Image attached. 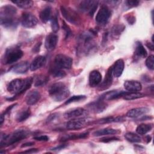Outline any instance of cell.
<instances>
[{"mask_svg":"<svg viewBox=\"0 0 154 154\" xmlns=\"http://www.w3.org/2000/svg\"><path fill=\"white\" fill-rule=\"evenodd\" d=\"M98 1L92 0H84L82 1L79 6L81 11L84 12H88L90 16H93L97 9Z\"/></svg>","mask_w":154,"mask_h":154,"instance_id":"10","label":"cell"},{"mask_svg":"<svg viewBox=\"0 0 154 154\" xmlns=\"http://www.w3.org/2000/svg\"><path fill=\"white\" fill-rule=\"evenodd\" d=\"M66 146V145H64V144H62V145H60V146H58V147H57L53 148V149H52L51 150H61V149H64V148Z\"/></svg>","mask_w":154,"mask_h":154,"instance_id":"43","label":"cell"},{"mask_svg":"<svg viewBox=\"0 0 154 154\" xmlns=\"http://www.w3.org/2000/svg\"><path fill=\"white\" fill-rule=\"evenodd\" d=\"M46 60L45 57L42 55L37 56L32 61L29 66V69L31 71H35L37 69L44 66L46 64Z\"/></svg>","mask_w":154,"mask_h":154,"instance_id":"18","label":"cell"},{"mask_svg":"<svg viewBox=\"0 0 154 154\" xmlns=\"http://www.w3.org/2000/svg\"><path fill=\"white\" fill-rule=\"evenodd\" d=\"M124 87L128 92H138L141 90L142 85L137 81L129 80L124 82Z\"/></svg>","mask_w":154,"mask_h":154,"instance_id":"15","label":"cell"},{"mask_svg":"<svg viewBox=\"0 0 154 154\" xmlns=\"http://www.w3.org/2000/svg\"><path fill=\"white\" fill-rule=\"evenodd\" d=\"M33 79L28 77L25 79H15L12 80L8 85L7 90L14 94H20L30 88Z\"/></svg>","mask_w":154,"mask_h":154,"instance_id":"2","label":"cell"},{"mask_svg":"<svg viewBox=\"0 0 154 154\" xmlns=\"http://www.w3.org/2000/svg\"><path fill=\"white\" fill-rule=\"evenodd\" d=\"M135 54L138 58H143L147 56V51L140 42H137L135 48Z\"/></svg>","mask_w":154,"mask_h":154,"instance_id":"25","label":"cell"},{"mask_svg":"<svg viewBox=\"0 0 154 154\" xmlns=\"http://www.w3.org/2000/svg\"><path fill=\"white\" fill-rule=\"evenodd\" d=\"M87 107L90 111L95 113H99L102 112L106 108V104L104 102V100L99 99L98 100L93 102L87 105Z\"/></svg>","mask_w":154,"mask_h":154,"instance_id":"12","label":"cell"},{"mask_svg":"<svg viewBox=\"0 0 154 154\" xmlns=\"http://www.w3.org/2000/svg\"><path fill=\"white\" fill-rule=\"evenodd\" d=\"M86 99V96L84 95H77V96H73L70 98H69L66 102L65 104H69L72 102H78L82 100H84Z\"/></svg>","mask_w":154,"mask_h":154,"instance_id":"37","label":"cell"},{"mask_svg":"<svg viewBox=\"0 0 154 154\" xmlns=\"http://www.w3.org/2000/svg\"><path fill=\"white\" fill-rule=\"evenodd\" d=\"M49 78L43 75L36 76L34 79V85L35 87H41L45 85L48 81Z\"/></svg>","mask_w":154,"mask_h":154,"instance_id":"30","label":"cell"},{"mask_svg":"<svg viewBox=\"0 0 154 154\" xmlns=\"http://www.w3.org/2000/svg\"><path fill=\"white\" fill-rule=\"evenodd\" d=\"M58 36L54 33H51L48 34L45 39V46L48 51L54 50L57 44Z\"/></svg>","mask_w":154,"mask_h":154,"instance_id":"13","label":"cell"},{"mask_svg":"<svg viewBox=\"0 0 154 154\" xmlns=\"http://www.w3.org/2000/svg\"><path fill=\"white\" fill-rule=\"evenodd\" d=\"M34 143H32V142H29V143H24L22 145V147H28V146H32L33 145Z\"/></svg>","mask_w":154,"mask_h":154,"instance_id":"44","label":"cell"},{"mask_svg":"<svg viewBox=\"0 0 154 154\" xmlns=\"http://www.w3.org/2000/svg\"><path fill=\"white\" fill-rule=\"evenodd\" d=\"M139 2H140L138 1H136V0H128L125 2L126 5L130 8L138 6L139 4Z\"/></svg>","mask_w":154,"mask_h":154,"instance_id":"39","label":"cell"},{"mask_svg":"<svg viewBox=\"0 0 154 154\" xmlns=\"http://www.w3.org/2000/svg\"><path fill=\"white\" fill-rule=\"evenodd\" d=\"M29 135V132L25 129H18L9 135H1L0 146H8L13 144L26 138Z\"/></svg>","mask_w":154,"mask_h":154,"instance_id":"4","label":"cell"},{"mask_svg":"<svg viewBox=\"0 0 154 154\" xmlns=\"http://www.w3.org/2000/svg\"><path fill=\"white\" fill-rule=\"evenodd\" d=\"M22 51L17 46H11L8 48L2 58V62L4 64H9L16 62L23 56Z\"/></svg>","mask_w":154,"mask_h":154,"instance_id":"5","label":"cell"},{"mask_svg":"<svg viewBox=\"0 0 154 154\" xmlns=\"http://www.w3.org/2000/svg\"><path fill=\"white\" fill-rule=\"evenodd\" d=\"M63 29L65 31V34H66V38H67L72 34V32L69 28V27L66 25V23L63 22Z\"/></svg>","mask_w":154,"mask_h":154,"instance_id":"40","label":"cell"},{"mask_svg":"<svg viewBox=\"0 0 154 154\" xmlns=\"http://www.w3.org/2000/svg\"><path fill=\"white\" fill-rule=\"evenodd\" d=\"M152 127L153 126L152 124H141L137 126L136 132L140 135H144L150 132L152 130Z\"/></svg>","mask_w":154,"mask_h":154,"instance_id":"28","label":"cell"},{"mask_svg":"<svg viewBox=\"0 0 154 154\" xmlns=\"http://www.w3.org/2000/svg\"><path fill=\"white\" fill-rule=\"evenodd\" d=\"M11 2L19 7L23 9L30 8L33 5V2L30 0H17L11 1Z\"/></svg>","mask_w":154,"mask_h":154,"instance_id":"27","label":"cell"},{"mask_svg":"<svg viewBox=\"0 0 154 154\" xmlns=\"http://www.w3.org/2000/svg\"><path fill=\"white\" fill-rule=\"evenodd\" d=\"M125 63L122 59H119L114 63V65L112 66V73L114 76L116 78L120 77L124 70Z\"/></svg>","mask_w":154,"mask_h":154,"instance_id":"22","label":"cell"},{"mask_svg":"<svg viewBox=\"0 0 154 154\" xmlns=\"http://www.w3.org/2000/svg\"><path fill=\"white\" fill-rule=\"evenodd\" d=\"M51 74L54 77H64L66 75V73L62 69H60L56 66L54 67H51L50 69Z\"/></svg>","mask_w":154,"mask_h":154,"instance_id":"32","label":"cell"},{"mask_svg":"<svg viewBox=\"0 0 154 154\" xmlns=\"http://www.w3.org/2000/svg\"><path fill=\"white\" fill-rule=\"evenodd\" d=\"M90 122V120L86 118L73 119L68 121L66 126L68 129H78L88 125Z\"/></svg>","mask_w":154,"mask_h":154,"instance_id":"9","label":"cell"},{"mask_svg":"<svg viewBox=\"0 0 154 154\" xmlns=\"http://www.w3.org/2000/svg\"><path fill=\"white\" fill-rule=\"evenodd\" d=\"M38 152V150H37L36 149H31L29 150L23 152V153H34V152Z\"/></svg>","mask_w":154,"mask_h":154,"instance_id":"45","label":"cell"},{"mask_svg":"<svg viewBox=\"0 0 154 154\" xmlns=\"http://www.w3.org/2000/svg\"><path fill=\"white\" fill-rule=\"evenodd\" d=\"M125 138L131 143H140L141 142V138L139 135L132 132H128L125 135Z\"/></svg>","mask_w":154,"mask_h":154,"instance_id":"33","label":"cell"},{"mask_svg":"<svg viewBox=\"0 0 154 154\" xmlns=\"http://www.w3.org/2000/svg\"><path fill=\"white\" fill-rule=\"evenodd\" d=\"M35 140H38V141H48L49 140V137H47L46 135H40V136H37V137H35L34 138Z\"/></svg>","mask_w":154,"mask_h":154,"instance_id":"42","label":"cell"},{"mask_svg":"<svg viewBox=\"0 0 154 154\" xmlns=\"http://www.w3.org/2000/svg\"><path fill=\"white\" fill-rule=\"evenodd\" d=\"M4 115L3 114H2L1 116V125L2 124V123H3V122H4Z\"/></svg>","mask_w":154,"mask_h":154,"instance_id":"47","label":"cell"},{"mask_svg":"<svg viewBox=\"0 0 154 154\" xmlns=\"http://www.w3.org/2000/svg\"><path fill=\"white\" fill-rule=\"evenodd\" d=\"M118 132V131L112 128H105L102 129H100L98 131H96L93 132V135L94 136H102V135H112L117 134Z\"/></svg>","mask_w":154,"mask_h":154,"instance_id":"29","label":"cell"},{"mask_svg":"<svg viewBox=\"0 0 154 154\" xmlns=\"http://www.w3.org/2000/svg\"><path fill=\"white\" fill-rule=\"evenodd\" d=\"M29 67V64L27 61H22L14 65L10 69V71L15 73H24L28 70Z\"/></svg>","mask_w":154,"mask_h":154,"instance_id":"23","label":"cell"},{"mask_svg":"<svg viewBox=\"0 0 154 154\" xmlns=\"http://www.w3.org/2000/svg\"><path fill=\"white\" fill-rule=\"evenodd\" d=\"M119 140V139L117 137H104L100 139V141L103 143H109L114 141H117Z\"/></svg>","mask_w":154,"mask_h":154,"instance_id":"41","label":"cell"},{"mask_svg":"<svg viewBox=\"0 0 154 154\" xmlns=\"http://www.w3.org/2000/svg\"><path fill=\"white\" fill-rule=\"evenodd\" d=\"M49 94L53 100L60 102L67 98L70 94V91L64 83L59 82L54 83L50 86Z\"/></svg>","mask_w":154,"mask_h":154,"instance_id":"3","label":"cell"},{"mask_svg":"<svg viewBox=\"0 0 154 154\" xmlns=\"http://www.w3.org/2000/svg\"><path fill=\"white\" fill-rule=\"evenodd\" d=\"M60 10H61L62 16L67 21L75 25H78L81 22L80 17L77 14V13L73 9L69 7L61 6Z\"/></svg>","mask_w":154,"mask_h":154,"instance_id":"6","label":"cell"},{"mask_svg":"<svg viewBox=\"0 0 154 154\" xmlns=\"http://www.w3.org/2000/svg\"><path fill=\"white\" fill-rule=\"evenodd\" d=\"M145 95L140 92H127L123 97V99L128 100H134L144 97Z\"/></svg>","mask_w":154,"mask_h":154,"instance_id":"31","label":"cell"},{"mask_svg":"<svg viewBox=\"0 0 154 154\" xmlns=\"http://www.w3.org/2000/svg\"><path fill=\"white\" fill-rule=\"evenodd\" d=\"M148 44H149V45H147V47H148L150 50L153 51V43H148Z\"/></svg>","mask_w":154,"mask_h":154,"instance_id":"46","label":"cell"},{"mask_svg":"<svg viewBox=\"0 0 154 154\" xmlns=\"http://www.w3.org/2000/svg\"><path fill=\"white\" fill-rule=\"evenodd\" d=\"M21 24L25 28H33L37 23V17L32 14L28 12L22 13L20 19Z\"/></svg>","mask_w":154,"mask_h":154,"instance_id":"11","label":"cell"},{"mask_svg":"<svg viewBox=\"0 0 154 154\" xmlns=\"http://www.w3.org/2000/svg\"><path fill=\"white\" fill-rule=\"evenodd\" d=\"M17 13V9L11 5H5L1 8L0 20L1 24L5 28L14 27L17 25V20L15 16Z\"/></svg>","mask_w":154,"mask_h":154,"instance_id":"1","label":"cell"},{"mask_svg":"<svg viewBox=\"0 0 154 154\" xmlns=\"http://www.w3.org/2000/svg\"><path fill=\"white\" fill-rule=\"evenodd\" d=\"M51 7L50 6L45 7L40 13V19L43 23H46L51 19Z\"/></svg>","mask_w":154,"mask_h":154,"instance_id":"24","label":"cell"},{"mask_svg":"<svg viewBox=\"0 0 154 154\" xmlns=\"http://www.w3.org/2000/svg\"><path fill=\"white\" fill-rule=\"evenodd\" d=\"M146 66L150 70L154 69V56L150 55L148 57L146 60Z\"/></svg>","mask_w":154,"mask_h":154,"instance_id":"38","label":"cell"},{"mask_svg":"<svg viewBox=\"0 0 154 154\" xmlns=\"http://www.w3.org/2000/svg\"><path fill=\"white\" fill-rule=\"evenodd\" d=\"M149 111V108L146 107L135 108L129 110L126 113V116L130 118H137L146 114Z\"/></svg>","mask_w":154,"mask_h":154,"instance_id":"19","label":"cell"},{"mask_svg":"<svg viewBox=\"0 0 154 154\" xmlns=\"http://www.w3.org/2000/svg\"><path fill=\"white\" fill-rule=\"evenodd\" d=\"M40 93L35 90L30 91L26 96L25 102L28 105H32L35 104L40 99Z\"/></svg>","mask_w":154,"mask_h":154,"instance_id":"17","label":"cell"},{"mask_svg":"<svg viewBox=\"0 0 154 154\" xmlns=\"http://www.w3.org/2000/svg\"><path fill=\"white\" fill-rule=\"evenodd\" d=\"M72 59L64 54H58L55 56L54 60L55 66L60 69H69L72 65Z\"/></svg>","mask_w":154,"mask_h":154,"instance_id":"7","label":"cell"},{"mask_svg":"<svg viewBox=\"0 0 154 154\" xmlns=\"http://www.w3.org/2000/svg\"><path fill=\"white\" fill-rule=\"evenodd\" d=\"M123 119L122 117H106L103 119H101L99 120L100 123H111V122H121Z\"/></svg>","mask_w":154,"mask_h":154,"instance_id":"35","label":"cell"},{"mask_svg":"<svg viewBox=\"0 0 154 154\" xmlns=\"http://www.w3.org/2000/svg\"><path fill=\"white\" fill-rule=\"evenodd\" d=\"M88 135V132L82 133L81 134H71V135H65L61 138V141H66L69 140H75V139H79V138H84L86 137Z\"/></svg>","mask_w":154,"mask_h":154,"instance_id":"34","label":"cell"},{"mask_svg":"<svg viewBox=\"0 0 154 154\" xmlns=\"http://www.w3.org/2000/svg\"><path fill=\"white\" fill-rule=\"evenodd\" d=\"M111 16V11L106 5L101 6L96 14V21L100 25L106 24Z\"/></svg>","mask_w":154,"mask_h":154,"instance_id":"8","label":"cell"},{"mask_svg":"<svg viewBox=\"0 0 154 154\" xmlns=\"http://www.w3.org/2000/svg\"><path fill=\"white\" fill-rule=\"evenodd\" d=\"M102 80V75L98 70H94L89 75V84L91 87H94L99 85Z\"/></svg>","mask_w":154,"mask_h":154,"instance_id":"21","label":"cell"},{"mask_svg":"<svg viewBox=\"0 0 154 154\" xmlns=\"http://www.w3.org/2000/svg\"><path fill=\"white\" fill-rule=\"evenodd\" d=\"M85 112V110L82 108H77L73 109L72 110H69L65 112L64 117L68 119H73L80 118L82 116H83Z\"/></svg>","mask_w":154,"mask_h":154,"instance_id":"20","label":"cell"},{"mask_svg":"<svg viewBox=\"0 0 154 154\" xmlns=\"http://www.w3.org/2000/svg\"><path fill=\"white\" fill-rule=\"evenodd\" d=\"M31 115V111L29 108H25L20 111L16 115V120L18 122H22L26 120Z\"/></svg>","mask_w":154,"mask_h":154,"instance_id":"26","label":"cell"},{"mask_svg":"<svg viewBox=\"0 0 154 154\" xmlns=\"http://www.w3.org/2000/svg\"><path fill=\"white\" fill-rule=\"evenodd\" d=\"M51 26L54 32H57L59 29V24L57 17L54 16L51 18Z\"/></svg>","mask_w":154,"mask_h":154,"instance_id":"36","label":"cell"},{"mask_svg":"<svg viewBox=\"0 0 154 154\" xmlns=\"http://www.w3.org/2000/svg\"><path fill=\"white\" fill-rule=\"evenodd\" d=\"M112 68L111 66L109 67V69H108L103 82L99 85V90H104L110 87L112 82Z\"/></svg>","mask_w":154,"mask_h":154,"instance_id":"14","label":"cell"},{"mask_svg":"<svg viewBox=\"0 0 154 154\" xmlns=\"http://www.w3.org/2000/svg\"><path fill=\"white\" fill-rule=\"evenodd\" d=\"M128 91H119V90H112L105 93L100 97V99L105 100H112L117 99L120 97H123Z\"/></svg>","mask_w":154,"mask_h":154,"instance_id":"16","label":"cell"}]
</instances>
